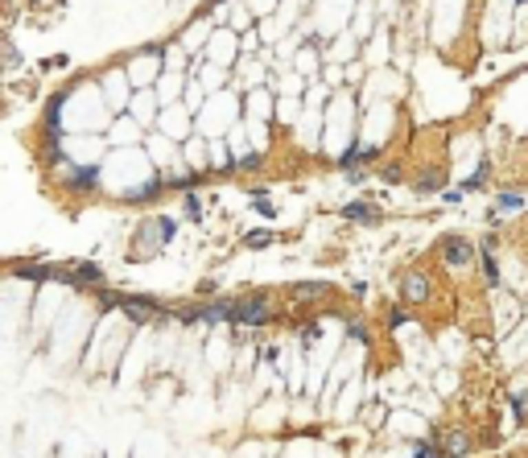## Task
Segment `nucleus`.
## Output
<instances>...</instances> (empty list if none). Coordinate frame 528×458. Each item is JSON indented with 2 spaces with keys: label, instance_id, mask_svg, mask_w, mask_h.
<instances>
[{
  "label": "nucleus",
  "instance_id": "1",
  "mask_svg": "<svg viewBox=\"0 0 528 458\" xmlns=\"http://www.w3.org/2000/svg\"><path fill=\"white\" fill-rule=\"evenodd\" d=\"M446 256H450V264H463V260L471 256V248H467V244H458V240H450V244H446Z\"/></svg>",
  "mask_w": 528,
  "mask_h": 458
},
{
  "label": "nucleus",
  "instance_id": "2",
  "mask_svg": "<svg viewBox=\"0 0 528 458\" xmlns=\"http://www.w3.org/2000/svg\"><path fill=\"white\" fill-rule=\"evenodd\" d=\"M405 289H409V298H425V281H421V277H409Z\"/></svg>",
  "mask_w": 528,
  "mask_h": 458
}]
</instances>
